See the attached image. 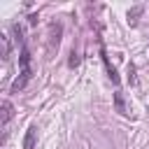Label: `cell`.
Wrapping results in <instances>:
<instances>
[{
	"label": "cell",
	"instance_id": "cell-1",
	"mask_svg": "<svg viewBox=\"0 0 149 149\" xmlns=\"http://www.w3.org/2000/svg\"><path fill=\"white\" fill-rule=\"evenodd\" d=\"M100 56H102V63H105V68H107V74H109V79H112L114 84H119V74H116L114 65H109V58H107V54H105V47H102V42H100Z\"/></svg>",
	"mask_w": 149,
	"mask_h": 149
},
{
	"label": "cell",
	"instance_id": "cell-2",
	"mask_svg": "<svg viewBox=\"0 0 149 149\" xmlns=\"http://www.w3.org/2000/svg\"><path fill=\"white\" fill-rule=\"evenodd\" d=\"M23 149H35V126H30L26 130V137H23Z\"/></svg>",
	"mask_w": 149,
	"mask_h": 149
},
{
	"label": "cell",
	"instance_id": "cell-3",
	"mask_svg": "<svg viewBox=\"0 0 149 149\" xmlns=\"http://www.w3.org/2000/svg\"><path fill=\"white\" fill-rule=\"evenodd\" d=\"M0 40H2V58H9V54H12V44H9V37H7V35H0Z\"/></svg>",
	"mask_w": 149,
	"mask_h": 149
},
{
	"label": "cell",
	"instance_id": "cell-4",
	"mask_svg": "<svg viewBox=\"0 0 149 149\" xmlns=\"http://www.w3.org/2000/svg\"><path fill=\"white\" fill-rule=\"evenodd\" d=\"M114 105H116V112H119V114H128V112H126V102H123L121 93H114Z\"/></svg>",
	"mask_w": 149,
	"mask_h": 149
},
{
	"label": "cell",
	"instance_id": "cell-5",
	"mask_svg": "<svg viewBox=\"0 0 149 149\" xmlns=\"http://www.w3.org/2000/svg\"><path fill=\"white\" fill-rule=\"evenodd\" d=\"M19 65H21V68H30V54H28V49H21V56H19Z\"/></svg>",
	"mask_w": 149,
	"mask_h": 149
},
{
	"label": "cell",
	"instance_id": "cell-6",
	"mask_svg": "<svg viewBox=\"0 0 149 149\" xmlns=\"http://www.w3.org/2000/svg\"><path fill=\"white\" fill-rule=\"evenodd\" d=\"M140 14H142V5H137V7H133V9L128 12V21H130V23H135Z\"/></svg>",
	"mask_w": 149,
	"mask_h": 149
},
{
	"label": "cell",
	"instance_id": "cell-7",
	"mask_svg": "<svg viewBox=\"0 0 149 149\" xmlns=\"http://www.w3.org/2000/svg\"><path fill=\"white\" fill-rule=\"evenodd\" d=\"M9 116H12V105L5 100V102H2V123H7V121H9Z\"/></svg>",
	"mask_w": 149,
	"mask_h": 149
},
{
	"label": "cell",
	"instance_id": "cell-8",
	"mask_svg": "<svg viewBox=\"0 0 149 149\" xmlns=\"http://www.w3.org/2000/svg\"><path fill=\"white\" fill-rule=\"evenodd\" d=\"M68 65H70V68H77V65H79V56H77L74 51L70 54V61H68Z\"/></svg>",
	"mask_w": 149,
	"mask_h": 149
}]
</instances>
